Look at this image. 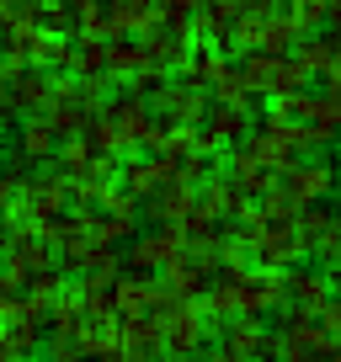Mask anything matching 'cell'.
Wrapping results in <instances>:
<instances>
[{"mask_svg": "<svg viewBox=\"0 0 341 362\" xmlns=\"http://www.w3.org/2000/svg\"><path fill=\"white\" fill-rule=\"evenodd\" d=\"M283 6H288V16L309 33V27H320V22L330 16V6H336V0H283Z\"/></svg>", "mask_w": 341, "mask_h": 362, "instance_id": "obj_8", "label": "cell"}, {"mask_svg": "<svg viewBox=\"0 0 341 362\" xmlns=\"http://www.w3.org/2000/svg\"><path fill=\"white\" fill-rule=\"evenodd\" d=\"M16 187H22V181H16L11 170H0V214H6V208L16 203Z\"/></svg>", "mask_w": 341, "mask_h": 362, "instance_id": "obj_9", "label": "cell"}, {"mask_svg": "<svg viewBox=\"0 0 341 362\" xmlns=\"http://www.w3.org/2000/svg\"><path fill=\"white\" fill-rule=\"evenodd\" d=\"M16 155L22 160H54L59 155V134H54V123L48 117H33V123H22V134H16Z\"/></svg>", "mask_w": 341, "mask_h": 362, "instance_id": "obj_6", "label": "cell"}, {"mask_svg": "<svg viewBox=\"0 0 341 362\" xmlns=\"http://www.w3.org/2000/svg\"><path fill=\"white\" fill-rule=\"evenodd\" d=\"M330 187H336V165H325V160L299 165V160H294V165L283 170V187H277V192H283L294 208H309V203H320Z\"/></svg>", "mask_w": 341, "mask_h": 362, "instance_id": "obj_3", "label": "cell"}, {"mask_svg": "<svg viewBox=\"0 0 341 362\" xmlns=\"http://www.w3.org/2000/svg\"><path fill=\"white\" fill-rule=\"evenodd\" d=\"M283 293H294L299 304L315 309V304H325V298H330V288H325L320 272H288V277H283Z\"/></svg>", "mask_w": 341, "mask_h": 362, "instance_id": "obj_7", "label": "cell"}, {"mask_svg": "<svg viewBox=\"0 0 341 362\" xmlns=\"http://www.w3.org/2000/svg\"><path fill=\"white\" fill-rule=\"evenodd\" d=\"M240 86L262 90V96H283V90H299L309 80V69L299 64L294 54H272V48H245V59L235 64Z\"/></svg>", "mask_w": 341, "mask_h": 362, "instance_id": "obj_1", "label": "cell"}, {"mask_svg": "<svg viewBox=\"0 0 341 362\" xmlns=\"http://www.w3.org/2000/svg\"><path fill=\"white\" fill-rule=\"evenodd\" d=\"M208 107H214V96H208L203 86H192V80H160L155 102H149V117H160V123L170 128H197L208 117Z\"/></svg>", "mask_w": 341, "mask_h": 362, "instance_id": "obj_2", "label": "cell"}, {"mask_svg": "<svg viewBox=\"0 0 341 362\" xmlns=\"http://www.w3.org/2000/svg\"><path fill=\"white\" fill-rule=\"evenodd\" d=\"M102 117L123 134V144H144L149 134H155V117H149V102L139 96V90H123L112 107H102Z\"/></svg>", "mask_w": 341, "mask_h": 362, "instance_id": "obj_4", "label": "cell"}, {"mask_svg": "<svg viewBox=\"0 0 341 362\" xmlns=\"http://www.w3.org/2000/svg\"><path fill=\"white\" fill-rule=\"evenodd\" d=\"M187 250V235H182V224H160L155 235H144L134 245V256H128V267L134 272H155V267H170V261Z\"/></svg>", "mask_w": 341, "mask_h": 362, "instance_id": "obj_5", "label": "cell"}]
</instances>
